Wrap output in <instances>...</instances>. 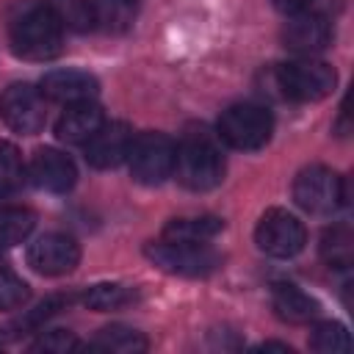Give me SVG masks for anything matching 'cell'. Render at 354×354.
I'll return each mask as SVG.
<instances>
[{"label":"cell","instance_id":"7c38bea8","mask_svg":"<svg viewBox=\"0 0 354 354\" xmlns=\"http://www.w3.org/2000/svg\"><path fill=\"white\" fill-rule=\"evenodd\" d=\"M282 41L296 55H315L332 41V25L321 14L299 11V14H290L282 30Z\"/></svg>","mask_w":354,"mask_h":354},{"label":"cell","instance_id":"6da1fadb","mask_svg":"<svg viewBox=\"0 0 354 354\" xmlns=\"http://www.w3.org/2000/svg\"><path fill=\"white\" fill-rule=\"evenodd\" d=\"M11 50L25 61H50L61 53L64 28L44 3H25L8 25Z\"/></svg>","mask_w":354,"mask_h":354},{"label":"cell","instance_id":"3957f363","mask_svg":"<svg viewBox=\"0 0 354 354\" xmlns=\"http://www.w3.org/2000/svg\"><path fill=\"white\" fill-rule=\"evenodd\" d=\"M293 199L313 216H332L346 202V180L326 166H307L293 180Z\"/></svg>","mask_w":354,"mask_h":354},{"label":"cell","instance_id":"ba28073f","mask_svg":"<svg viewBox=\"0 0 354 354\" xmlns=\"http://www.w3.org/2000/svg\"><path fill=\"white\" fill-rule=\"evenodd\" d=\"M254 241H257L260 252L285 260V257H293L304 249L307 230L293 213H288L282 207H271L260 216L257 230H254Z\"/></svg>","mask_w":354,"mask_h":354},{"label":"cell","instance_id":"52a82bcc","mask_svg":"<svg viewBox=\"0 0 354 354\" xmlns=\"http://www.w3.org/2000/svg\"><path fill=\"white\" fill-rule=\"evenodd\" d=\"M174 155L177 147L163 133H141L133 138L127 163L130 174L141 185H160L174 171Z\"/></svg>","mask_w":354,"mask_h":354},{"label":"cell","instance_id":"ffe728a7","mask_svg":"<svg viewBox=\"0 0 354 354\" xmlns=\"http://www.w3.org/2000/svg\"><path fill=\"white\" fill-rule=\"evenodd\" d=\"M91 348H100V351H119V354H138V351H147V337L133 329V326H122V324H113V326H105Z\"/></svg>","mask_w":354,"mask_h":354},{"label":"cell","instance_id":"484cf974","mask_svg":"<svg viewBox=\"0 0 354 354\" xmlns=\"http://www.w3.org/2000/svg\"><path fill=\"white\" fill-rule=\"evenodd\" d=\"M28 296L30 288L25 285V279L8 271L6 266H0V310H17L28 301Z\"/></svg>","mask_w":354,"mask_h":354},{"label":"cell","instance_id":"277c9868","mask_svg":"<svg viewBox=\"0 0 354 354\" xmlns=\"http://www.w3.org/2000/svg\"><path fill=\"white\" fill-rule=\"evenodd\" d=\"M277 83L285 91V97L299 100V102H315L332 94L337 75L329 64L313 58V55H299L296 61H288L277 72Z\"/></svg>","mask_w":354,"mask_h":354},{"label":"cell","instance_id":"ac0fdd59","mask_svg":"<svg viewBox=\"0 0 354 354\" xmlns=\"http://www.w3.org/2000/svg\"><path fill=\"white\" fill-rule=\"evenodd\" d=\"M53 17L61 22V28L75 30V33H86L97 25V14H94V3L91 0H41Z\"/></svg>","mask_w":354,"mask_h":354},{"label":"cell","instance_id":"9c48e42d","mask_svg":"<svg viewBox=\"0 0 354 354\" xmlns=\"http://www.w3.org/2000/svg\"><path fill=\"white\" fill-rule=\"evenodd\" d=\"M0 113L14 133H19V136L39 133L47 119L41 88H33L28 83H17V86L6 88V94L0 100Z\"/></svg>","mask_w":354,"mask_h":354},{"label":"cell","instance_id":"7a4b0ae2","mask_svg":"<svg viewBox=\"0 0 354 354\" xmlns=\"http://www.w3.org/2000/svg\"><path fill=\"white\" fill-rule=\"evenodd\" d=\"M188 191H210L224 180V155L207 136H188L174 155V171Z\"/></svg>","mask_w":354,"mask_h":354},{"label":"cell","instance_id":"44dd1931","mask_svg":"<svg viewBox=\"0 0 354 354\" xmlns=\"http://www.w3.org/2000/svg\"><path fill=\"white\" fill-rule=\"evenodd\" d=\"M321 257L329 263V268H348L354 260V238L346 224H337L324 232L321 238Z\"/></svg>","mask_w":354,"mask_h":354},{"label":"cell","instance_id":"cb8c5ba5","mask_svg":"<svg viewBox=\"0 0 354 354\" xmlns=\"http://www.w3.org/2000/svg\"><path fill=\"white\" fill-rule=\"evenodd\" d=\"M310 348L324 351V354L348 351V348H351V337H348V332H346L343 324H337V321H321V324L313 326Z\"/></svg>","mask_w":354,"mask_h":354},{"label":"cell","instance_id":"4fadbf2b","mask_svg":"<svg viewBox=\"0 0 354 354\" xmlns=\"http://www.w3.org/2000/svg\"><path fill=\"white\" fill-rule=\"evenodd\" d=\"M30 180L41 191L66 194L75 185V180H77V169H75V163H72V158L66 152L44 147L30 160Z\"/></svg>","mask_w":354,"mask_h":354},{"label":"cell","instance_id":"8992f818","mask_svg":"<svg viewBox=\"0 0 354 354\" xmlns=\"http://www.w3.org/2000/svg\"><path fill=\"white\" fill-rule=\"evenodd\" d=\"M147 257L158 268L180 277H207L221 266V257L207 243H183L166 238L147 243Z\"/></svg>","mask_w":354,"mask_h":354},{"label":"cell","instance_id":"7402d4cb","mask_svg":"<svg viewBox=\"0 0 354 354\" xmlns=\"http://www.w3.org/2000/svg\"><path fill=\"white\" fill-rule=\"evenodd\" d=\"M91 3H94L97 22L105 30H124V28H130V22L136 17V8H138V0H91Z\"/></svg>","mask_w":354,"mask_h":354},{"label":"cell","instance_id":"9a60e30c","mask_svg":"<svg viewBox=\"0 0 354 354\" xmlns=\"http://www.w3.org/2000/svg\"><path fill=\"white\" fill-rule=\"evenodd\" d=\"M102 122H105V116H102L100 105H94L91 100L75 102V105H66V111L61 113V119L55 124V136L66 144H86L102 127Z\"/></svg>","mask_w":354,"mask_h":354},{"label":"cell","instance_id":"2e32d148","mask_svg":"<svg viewBox=\"0 0 354 354\" xmlns=\"http://www.w3.org/2000/svg\"><path fill=\"white\" fill-rule=\"evenodd\" d=\"M271 307H274L277 318H282L288 324H307V321H315L321 313V304L310 293H304L301 288L288 285V282L274 285Z\"/></svg>","mask_w":354,"mask_h":354},{"label":"cell","instance_id":"4316f807","mask_svg":"<svg viewBox=\"0 0 354 354\" xmlns=\"http://www.w3.org/2000/svg\"><path fill=\"white\" fill-rule=\"evenodd\" d=\"M77 346H80V343H77V337H75L72 332H64V329L47 332V335H41V337L33 343V348H36V351H55V354H64V351L77 348Z\"/></svg>","mask_w":354,"mask_h":354},{"label":"cell","instance_id":"83f0119b","mask_svg":"<svg viewBox=\"0 0 354 354\" xmlns=\"http://www.w3.org/2000/svg\"><path fill=\"white\" fill-rule=\"evenodd\" d=\"M310 3L313 0H274V6H277V11H282V14H299V11H307L310 8Z\"/></svg>","mask_w":354,"mask_h":354},{"label":"cell","instance_id":"e0dca14e","mask_svg":"<svg viewBox=\"0 0 354 354\" xmlns=\"http://www.w3.org/2000/svg\"><path fill=\"white\" fill-rule=\"evenodd\" d=\"M221 218L216 216H194V218H174L166 224L163 238L166 241H183V243H207L221 232Z\"/></svg>","mask_w":354,"mask_h":354},{"label":"cell","instance_id":"5bb4252c","mask_svg":"<svg viewBox=\"0 0 354 354\" xmlns=\"http://www.w3.org/2000/svg\"><path fill=\"white\" fill-rule=\"evenodd\" d=\"M97 91H100L97 77L83 69H53L41 77V94L64 105L88 102L97 97Z\"/></svg>","mask_w":354,"mask_h":354},{"label":"cell","instance_id":"d4e9b609","mask_svg":"<svg viewBox=\"0 0 354 354\" xmlns=\"http://www.w3.org/2000/svg\"><path fill=\"white\" fill-rule=\"evenodd\" d=\"M22 177H25V166L19 149L8 141H0V196L14 194L22 185Z\"/></svg>","mask_w":354,"mask_h":354},{"label":"cell","instance_id":"603a6c76","mask_svg":"<svg viewBox=\"0 0 354 354\" xmlns=\"http://www.w3.org/2000/svg\"><path fill=\"white\" fill-rule=\"evenodd\" d=\"M130 299H133L130 288H124V285H119V282H100V285H91V288L83 293L86 307H91V310H97V313L119 310V307H124Z\"/></svg>","mask_w":354,"mask_h":354},{"label":"cell","instance_id":"d6986e66","mask_svg":"<svg viewBox=\"0 0 354 354\" xmlns=\"http://www.w3.org/2000/svg\"><path fill=\"white\" fill-rule=\"evenodd\" d=\"M36 227V216L19 205H0V249L28 241Z\"/></svg>","mask_w":354,"mask_h":354},{"label":"cell","instance_id":"8fae6325","mask_svg":"<svg viewBox=\"0 0 354 354\" xmlns=\"http://www.w3.org/2000/svg\"><path fill=\"white\" fill-rule=\"evenodd\" d=\"M133 130L124 122H102V127L86 141V160L94 169H116L127 160L133 147Z\"/></svg>","mask_w":354,"mask_h":354},{"label":"cell","instance_id":"f1b7e54d","mask_svg":"<svg viewBox=\"0 0 354 354\" xmlns=\"http://www.w3.org/2000/svg\"><path fill=\"white\" fill-rule=\"evenodd\" d=\"M0 266H3V263H0Z\"/></svg>","mask_w":354,"mask_h":354},{"label":"cell","instance_id":"5b68a950","mask_svg":"<svg viewBox=\"0 0 354 354\" xmlns=\"http://www.w3.org/2000/svg\"><path fill=\"white\" fill-rule=\"evenodd\" d=\"M271 133H274V119L257 102L230 105L221 113V119H218V136L230 147L243 149V152H252V149L266 147L268 138H271Z\"/></svg>","mask_w":354,"mask_h":354},{"label":"cell","instance_id":"30bf717a","mask_svg":"<svg viewBox=\"0 0 354 354\" xmlns=\"http://www.w3.org/2000/svg\"><path fill=\"white\" fill-rule=\"evenodd\" d=\"M28 263L33 271L44 277H61V274H69L80 263V246L75 238L64 232H47L30 243Z\"/></svg>","mask_w":354,"mask_h":354}]
</instances>
